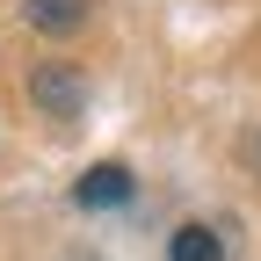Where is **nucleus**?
Wrapping results in <instances>:
<instances>
[{"mask_svg": "<svg viewBox=\"0 0 261 261\" xmlns=\"http://www.w3.org/2000/svg\"><path fill=\"white\" fill-rule=\"evenodd\" d=\"M80 211H109V203H130V167H87L80 189H73Z\"/></svg>", "mask_w": 261, "mask_h": 261, "instance_id": "f257e3e1", "label": "nucleus"}, {"mask_svg": "<svg viewBox=\"0 0 261 261\" xmlns=\"http://www.w3.org/2000/svg\"><path fill=\"white\" fill-rule=\"evenodd\" d=\"M29 94H37L44 109H58V116H73V109H80V80L65 73V65H44V73L29 80Z\"/></svg>", "mask_w": 261, "mask_h": 261, "instance_id": "f03ea898", "label": "nucleus"}, {"mask_svg": "<svg viewBox=\"0 0 261 261\" xmlns=\"http://www.w3.org/2000/svg\"><path fill=\"white\" fill-rule=\"evenodd\" d=\"M167 261H225V240L211 232V225H181L174 247H167Z\"/></svg>", "mask_w": 261, "mask_h": 261, "instance_id": "7ed1b4c3", "label": "nucleus"}, {"mask_svg": "<svg viewBox=\"0 0 261 261\" xmlns=\"http://www.w3.org/2000/svg\"><path fill=\"white\" fill-rule=\"evenodd\" d=\"M29 22L37 29H73L80 22V0H29Z\"/></svg>", "mask_w": 261, "mask_h": 261, "instance_id": "20e7f679", "label": "nucleus"}]
</instances>
